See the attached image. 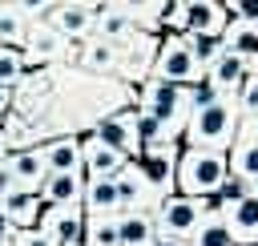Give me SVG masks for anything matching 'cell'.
<instances>
[{
  "mask_svg": "<svg viewBox=\"0 0 258 246\" xmlns=\"http://www.w3.org/2000/svg\"><path fill=\"white\" fill-rule=\"evenodd\" d=\"M97 12H101V4H56L48 24H52L64 40H81V36H89V32H93Z\"/></svg>",
  "mask_w": 258,
  "mask_h": 246,
  "instance_id": "8fae6325",
  "label": "cell"
},
{
  "mask_svg": "<svg viewBox=\"0 0 258 246\" xmlns=\"http://www.w3.org/2000/svg\"><path fill=\"white\" fill-rule=\"evenodd\" d=\"M222 48L234 52L238 60L254 65V60H258V28H250V24H226V32H222Z\"/></svg>",
  "mask_w": 258,
  "mask_h": 246,
  "instance_id": "cb8c5ba5",
  "label": "cell"
},
{
  "mask_svg": "<svg viewBox=\"0 0 258 246\" xmlns=\"http://www.w3.org/2000/svg\"><path fill=\"white\" fill-rule=\"evenodd\" d=\"M113 186H117V202H121V214H153L157 206H161V198L149 190V181L141 177V169H137V161H129L117 177H113Z\"/></svg>",
  "mask_w": 258,
  "mask_h": 246,
  "instance_id": "ba28073f",
  "label": "cell"
},
{
  "mask_svg": "<svg viewBox=\"0 0 258 246\" xmlns=\"http://www.w3.org/2000/svg\"><path fill=\"white\" fill-rule=\"evenodd\" d=\"M81 210H85V218L121 214V202H117V186H113V177H109V181H85V198H81Z\"/></svg>",
  "mask_w": 258,
  "mask_h": 246,
  "instance_id": "44dd1931",
  "label": "cell"
},
{
  "mask_svg": "<svg viewBox=\"0 0 258 246\" xmlns=\"http://www.w3.org/2000/svg\"><path fill=\"white\" fill-rule=\"evenodd\" d=\"M157 246H189V242H173V238H157Z\"/></svg>",
  "mask_w": 258,
  "mask_h": 246,
  "instance_id": "f35d334b",
  "label": "cell"
},
{
  "mask_svg": "<svg viewBox=\"0 0 258 246\" xmlns=\"http://www.w3.org/2000/svg\"><path fill=\"white\" fill-rule=\"evenodd\" d=\"M12 238H16V226L0 214V246H12Z\"/></svg>",
  "mask_w": 258,
  "mask_h": 246,
  "instance_id": "d590c367",
  "label": "cell"
},
{
  "mask_svg": "<svg viewBox=\"0 0 258 246\" xmlns=\"http://www.w3.org/2000/svg\"><path fill=\"white\" fill-rule=\"evenodd\" d=\"M4 161H8V169H12L16 190H32V194H40V186H44V177H48L40 145H32V149H16V153H8Z\"/></svg>",
  "mask_w": 258,
  "mask_h": 246,
  "instance_id": "7c38bea8",
  "label": "cell"
},
{
  "mask_svg": "<svg viewBox=\"0 0 258 246\" xmlns=\"http://www.w3.org/2000/svg\"><path fill=\"white\" fill-rule=\"evenodd\" d=\"M12 246H56V242H52L48 234H40V230H16Z\"/></svg>",
  "mask_w": 258,
  "mask_h": 246,
  "instance_id": "836d02e7",
  "label": "cell"
},
{
  "mask_svg": "<svg viewBox=\"0 0 258 246\" xmlns=\"http://www.w3.org/2000/svg\"><path fill=\"white\" fill-rule=\"evenodd\" d=\"M185 101H189V113H202V109H210V105H218V101H226V97H222V93L202 77L198 85H189V89H185Z\"/></svg>",
  "mask_w": 258,
  "mask_h": 246,
  "instance_id": "1f68e13d",
  "label": "cell"
},
{
  "mask_svg": "<svg viewBox=\"0 0 258 246\" xmlns=\"http://www.w3.org/2000/svg\"><path fill=\"white\" fill-rule=\"evenodd\" d=\"M8 109H12V89L0 85V113H8Z\"/></svg>",
  "mask_w": 258,
  "mask_h": 246,
  "instance_id": "74e56055",
  "label": "cell"
},
{
  "mask_svg": "<svg viewBox=\"0 0 258 246\" xmlns=\"http://www.w3.org/2000/svg\"><path fill=\"white\" fill-rule=\"evenodd\" d=\"M238 137H246V141H258V117L242 121V125H238Z\"/></svg>",
  "mask_w": 258,
  "mask_h": 246,
  "instance_id": "8d00e7d4",
  "label": "cell"
},
{
  "mask_svg": "<svg viewBox=\"0 0 258 246\" xmlns=\"http://www.w3.org/2000/svg\"><path fill=\"white\" fill-rule=\"evenodd\" d=\"M246 198H254V186H250V181H242V177H234V173H230V177H226V186H222V190H218V210H222V214H226V210H234V206H242V202H246Z\"/></svg>",
  "mask_w": 258,
  "mask_h": 246,
  "instance_id": "f1b7e54d",
  "label": "cell"
},
{
  "mask_svg": "<svg viewBox=\"0 0 258 246\" xmlns=\"http://www.w3.org/2000/svg\"><path fill=\"white\" fill-rule=\"evenodd\" d=\"M137 109H145L149 117H157V121L169 129L173 141L185 133L189 101H185V89H181V85H169V81H157V77L141 81V105H137Z\"/></svg>",
  "mask_w": 258,
  "mask_h": 246,
  "instance_id": "3957f363",
  "label": "cell"
},
{
  "mask_svg": "<svg viewBox=\"0 0 258 246\" xmlns=\"http://www.w3.org/2000/svg\"><path fill=\"white\" fill-rule=\"evenodd\" d=\"M36 230L48 234L56 246H77L85 234V210L81 206H44Z\"/></svg>",
  "mask_w": 258,
  "mask_h": 246,
  "instance_id": "9c48e42d",
  "label": "cell"
},
{
  "mask_svg": "<svg viewBox=\"0 0 258 246\" xmlns=\"http://www.w3.org/2000/svg\"><path fill=\"white\" fill-rule=\"evenodd\" d=\"M230 177V161L218 149H181L177 157V194L185 198H218Z\"/></svg>",
  "mask_w": 258,
  "mask_h": 246,
  "instance_id": "7a4b0ae2",
  "label": "cell"
},
{
  "mask_svg": "<svg viewBox=\"0 0 258 246\" xmlns=\"http://www.w3.org/2000/svg\"><path fill=\"white\" fill-rule=\"evenodd\" d=\"M189 246H234L230 226H226V218H222V210H218V206H210V210H206V218L198 222V230H194Z\"/></svg>",
  "mask_w": 258,
  "mask_h": 246,
  "instance_id": "d4e9b609",
  "label": "cell"
},
{
  "mask_svg": "<svg viewBox=\"0 0 258 246\" xmlns=\"http://www.w3.org/2000/svg\"><path fill=\"white\" fill-rule=\"evenodd\" d=\"M250 73H254V77H258V60H254V65H250Z\"/></svg>",
  "mask_w": 258,
  "mask_h": 246,
  "instance_id": "ab89813d",
  "label": "cell"
},
{
  "mask_svg": "<svg viewBox=\"0 0 258 246\" xmlns=\"http://www.w3.org/2000/svg\"><path fill=\"white\" fill-rule=\"evenodd\" d=\"M238 125H242V117H238L234 101L226 97V101H218V105H210L202 113H189L181 137H185V149H218V153H230V145L238 141Z\"/></svg>",
  "mask_w": 258,
  "mask_h": 246,
  "instance_id": "6da1fadb",
  "label": "cell"
},
{
  "mask_svg": "<svg viewBox=\"0 0 258 246\" xmlns=\"http://www.w3.org/2000/svg\"><path fill=\"white\" fill-rule=\"evenodd\" d=\"M117 238L121 246H157L153 214H117Z\"/></svg>",
  "mask_w": 258,
  "mask_h": 246,
  "instance_id": "7402d4cb",
  "label": "cell"
},
{
  "mask_svg": "<svg viewBox=\"0 0 258 246\" xmlns=\"http://www.w3.org/2000/svg\"><path fill=\"white\" fill-rule=\"evenodd\" d=\"M153 56H157V40L145 36V32H137V36L121 48V69H117V73H125L129 81H149Z\"/></svg>",
  "mask_w": 258,
  "mask_h": 246,
  "instance_id": "4fadbf2b",
  "label": "cell"
},
{
  "mask_svg": "<svg viewBox=\"0 0 258 246\" xmlns=\"http://www.w3.org/2000/svg\"><path fill=\"white\" fill-rule=\"evenodd\" d=\"M185 44H189V52H194V60L202 65V69H210L226 48H222V36H181Z\"/></svg>",
  "mask_w": 258,
  "mask_h": 246,
  "instance_id": "83f0119b",
  "label": "cell"
},
{
  "mask_svg": "<svg viewBox=\"0 0 258 246\" xmlns=\"http://www.w3.org/2000/svg\"><path fill=\"white\" fill-rule=\"evenodd\" d=\"M222 218H226V226H230L234 246H258V202H254V198H246L242 206L226 210Z\"/></svg>",
  "mask_w": 258,
  "mask_h": 246,
  "instance_id": "d6986e66",
  "label": "cell"
},
{
  "mask_svg": "<svg viewBox=\"0 0 258 246\" xmlns=\"http://www.w3.org/2000/svg\"><path fill=\"white\" fill-rule=\"evenodd\" d=\"M246 77H250V65H246V60H238L234 52H222V56L206 69V81H210L222 97H234V93L242 89V81H246Z\"/></svg>",
  "mask_w": 258,
  "mask_h": 246,
  "instance_id": "2e32d148",
  "label": "cell"
},
{
  "mask_svg": "<svg viewBox=\"0 0 258 246\" xmlns=\"http://www.w3.org/2000/svg\"><path fill=\"white\" fill-rule=\"evenodd\" d=\"M226 161H230V173H234V177H242V181H250V186L258 181V141L238 137V141L230 145Z\"/></svg>",
  "mask_w": 258,
  "mask_h": 246,
  "instance_id": "484cf974",
  "label": "cell"
},
{
  "mask_svg": "<svg viewBox=\"0 0 258 246\" xmlns=\"http://www.w3.org/2000/svg\"><path fill=\"white\" fill-rule=\"evenodd\" d=\"M93 137H97L101 145L125 153V157H137V153H141V145H137V109H117V113L101 117V121L93 125Z\"/></svg>",
  "mask_w": 258,
  "mask_h": 246,
  "instance_id": "52a82bcc",
  "label": "cell"
},
{
  "mask_svg": "<svg viewBox=\"0 0 258 246\" xmlns=\"http://www.w3.org/2000/svg\"><path fill=\"white\" fill-rule=\"evenodd\" d=\"M28 65H24V52H12V48H0V85L4 89H16L24 81Z\"/></svg>",
  "mask_w": 258,
  "mask_h": 246,
  "instance_id": "f546056e",
  "label": "cell"
},
{
  "mask_svg": "<svg viewBox=\"0 0 258 246\" xmlns=\"http://www.w3.org/2000/svg\"><path fill=\"white\" fill-rule=\"evenodd\" d=\"M125 165H129V157L117 153V149H109V145H101L93 133L81 141V169H85V181H109V177H117Z\"/></svg>",
  "mask_w": 258,
  "mask_h": 246,
  "instance_id": "30bf717a",
  "label": "cell"
},
{
  "mask_svg": "<svg viewBox=\"0 0 258 246\" xmlns=\"http://www.w3.org/2000/svg\"><path fill=\"white\" fill-rule=\"evenodd\" d=\"M177 157H181V145L177 141H165V145H149L141 149L133 161L141 169V177L149 181V190L165 202L169 194H177Z\"/></svg>",
  "mask_w": 258,
  "mask_h": 246,
  "instance_id": "8992f818",
  "label": "cell"
},
{
  "mask_svg": "<svg viewBox=\"0 0 258 246\" xmlns=\"http://www.w3.org/2000/svg\"><path fill=\"white\" fill-rule=\"evenodd\" d=\"M12 190H16V181H12V169H8V161L0 157V198H4V194H12Z\"/></svg>",
  "mask_w": 258,
  "mask_h": 246,
  "instance_id": "e575fe53",
  "label": "cell"
},
{
  "mask_svg": "<svg viewBox=\"0 0 258 246\" xmlns=\"http://www.w3.org/2000/svg\"><path fill=\"white\" fill-rule=\"evenodd\" d=\"M230 101H234V109H238V117H242V121L258 117V77L250 73V77L242 81V89H238V93H234Z\"/></svg>",
  "mask_w": 258,
  "mask_h": 246,
  "instance_id": "4dcf8cb0",
  "label": "cell"
},
{
  "mask_svg": "<svg viewBox=\"0 0 258 246\" xmlns=\"http://www.w3.org/2000/svg\"><path fill=\"white\" fill-rule=\"evenodd\" d=\"M226 20H230V24H250V28H258V0H230V4H226Z\"/></svg>",
  "mask_w": 258,
  "mask_h": 246,
  "instance_id": "d6a6232c",
  "label": "cell"
},
{
  "mask_svg": "<svg viewBox=\"0 0 258 246\" xmlns=\"http://www.w3.org/2000/svg\"><path fill=\"white\" fill-rule=\"evenodd\" d=\"M149 77H157V81H169V85H181V89H189V85H198V81L206 77V69L194 60L189 44H185L177 32H169L165 40H157V56H153V73H149Z\"/></svg>",
  "mask_w": 258,
  "mask_h": 246,
  "instance_id": "5b68a950",
  "label": "cell"
},
{
  "mask_svg": "<svg viewBox=\"0 0 258 246\" xmlns=\"http://www.w3.org/2000/svg\"><path fill=\"white\" fill-rule=\"evenodd\" d=\"M77 246H85V242H77Z\"/></svg>",
  "mask_w": 258,
  "mask_h": 246,
  "instance_id": "b9f144b4",
  "label": "cell"
},
{
  "mask_svg": "<svg viewBox=\"0 0 258 246\" xmlns=\"http://www.w3.org/2000/svg\"><path fill=\"white\" fill-rule=\"evenodd\" d=\"M121 48L125 44H109V40H89L85 52H81V69L89 77H105V73H117L121 69Z\"/></svg>",
  "mask_w": 258,
  "mask_h": 246,
  "instance_id": "ffe728a7",
  "label": "cell"
},
{
  "mask_svg": "<svg viewBox=\"0 0 258 246\" xmlns=\"http://www.w3.org/2000/svg\"><path fill=\"white\" fill-rule=\"evenodd\" d=\"M85 246H121L117 238V214H105V218H85V234H81Z\"/></svg>",
  "mask_w": 258,
  "mask_h": 246,
  "instance_id": "4316f807",
  "label": "cell"
},
{
  "mask_svg": "<svg viewBox=\"0 0 258 246\" xmlns=\"http://www.w3.org/2000/svg\"><path fill=\"white\" fill-rule=\"evenodd\" d=\"M254 202H258V181H254Z\"/></svg>",
  "mask_w": 258,
  "mask_h": 246,
  "instance_id": "60d3db41",
  "label": "cell"
},
{
  "mask_svg": "<svg viewBox=\"0 0 258 246\" xmlns=\"http://www.w3.org/2000/svg\"><path fill=\"white\" fill-rule=\"evenodd\" d=\"M210 202L206 198H185V194H169L157 210H153V226H157V238H173V242H189L198 222L206 218Z\"/></svg>",
  "mask_w": 258,
  "mask_h": 246,
  "instance_id": "277c9868",
  "label": "cell"
},
{
  "mask_svg": "<svg viewBox=\"0 0 258 246\" xmlns=\"http://www.w3.org/2000/svg\"><path fill=\"white\" fill-rule=\"evenodd\" d=\"M64 36L52 28V24H32L28 28V40H24V65L28 60H60L64 56Z\"/></svg>",
  "mask_w": 258,
  "mask_h": 246,
  "instance_id": "ac0fdd59",
  "label": "cell"
},
{
  "mask_svg": "<svg viewBox=\"0 0 258 246\" xmlns=\"http://www.w3.org/2000/svg\"><path fill=\"white\" fill-rule=\"evenodd\" d=\"M85 198V173H48L40 186L44 206H81Z\"/></svg>",
  "mask_w": 258,
  "mask_h": 246,
  "instance_id": "e0dca14e",
  "label": "cell"
},
{
  "mask_svg": "<svg viewBox=\"0 0 258 246\" xmlns=\"http://www.w3.org/2000/svg\"><path fill=\"white\" fill-rule=\"evenodd\" d=\"M40 153H44V169L48 173H85L81 169V141L73 133H60L52 141H40Z\"/></svg>",
  "mask_w": 258,
  "mask_h": 246,
  "instance_id": "5bb4252c",
  "label": "cell"
},
{
  "mask_svg": "<svg viewBox=\"0 0 258 246\" xmlns=\"http://www.w3.org/2000/svg\"><path fill=\"white\" fill-rule=\"evenodd\" d=\"M0 214L16 226V230H36L40 226V194L32 190H12L0 198Z\"/></svg>",
  "mask_w": 258,
  "mask_h": 246,
  "instance_id": "9a60e30c",
  "label": "cell"
},
{
  "mask_svg": "<svg viewBox=\"0 0 258 246\" xmlns=\"http://www.w3.org/2000/svg\"><path fill=\"white\" fill-rule=\"evenodd\" d=\"M28 20L20 12V4H0V48H12V52H24V40H28Z\"/></svg>",
  "mask_w": 258,
  "mask_h": 246,
  "instance_id": "603a6c76",
  "label": "cell"
}]
</instances>
